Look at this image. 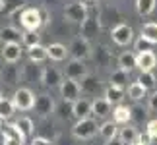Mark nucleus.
Returning a JSON list of instances; mask_svg holds the SVG:
<instances>
[{
	"mask_svg": "<svg viewBox=\"0 0 157 145\" xmlns=\"http://www.w3.org/2000/svg\"><path fill=\"white\" fill-rule=\"evenodd\" d=\"M99 126H97V120L95 118H82L78 120L76 126L72 128V134H74L78 139H91V137L97 134Z\"/></svg>",
	"mask_w": 157,
	"mask_h": 145,
	"instance_id": "obj_1",
	"label": "nucleus"
},
{
	"mask_svg": "<svg viewBox=\"0 0 157 145\" xmlns=\"http://www.w3.org/2000/svg\"><path fill=\"white\" fill-rule=\"evenodd\" d=\"M60 95H62L64 102H74L80 99L82 95V85L78 80H72V77H64L62 83H60Z\"/></svg>",
	"mask_w": 157,
	"mask_h": 145,
	"instance_id": "obj_2",
	"label": "nucleus"
},
{
	"mask_svg": "<svg viewBox=\"0 0 157 145\" xmlns=\"http://www.w3.org/2000/svg\"><path fill=\"white\" fill-rule=\"evenodd\" d=\"M20 21H21V25L25 27V29H29V31H37V29L43 25L45 17H43V14H41V10H37V8H27V10L21 12Z\"/></svg>",
	"mask_w": 157,
	"mask_h": 145,
	"instance_id": "obj_3",
	"label": "nucleus"
},
{
	"mask_svg": "<svg viewBox=\"0 0 157 145\" xmlns=\"http://www.w3.org/2000/svg\"><path fill=\"white\" fill-rule=\"evenodd\" d=\"M68 50L72 54V58H80V60H86L91 56V45H89V41L86 37H76L72 41V45L68 46Z\"/></svg>",
	"mask_w": 157,
	"mask_h": 145,
	"instance_id": "obj_4",
	"label": "nucleus"
},
{
	"mask_svg": "<svg viewBox=\"0 0 157 145\" xmlns=\"http://www.w3.org/2000/svg\"><path fill=\"white\" fill-rule=\"evenodd\" d=\"M64 17H66V20H70V21H76V23H83L89 17L87 16V6L83 4L82 0H78V2H74V4L66 6Z\"/></svg>",
	"mask_w": 157,
	"mask_h": 145,
	"instance_id": "obj_5",
	"label": "nucleus"
},
{
	"mask_svg": "<svg viewBox=\"0 0 157 145\" xmlns=\"http://www.w3.org/2000/svg\"><path fill=\"white\" fill-rule=\"evenodd\" d=\"M12 101H14L16 108H20V110H31L33 105H35V95L31 93V89L21 87V89H17L14 93Z\"/></svg>",
	"mask_w": 157,
	"mask_h": 145,
	"instance_id": "obj_6",
	"label": "nucleus"
},
{
	"mask_svg": "<svg viewBox=\"0 0 157 145\" xmlns=\"http://www.w3.org/2000/svg\"><path fill=\"white\" fill-rule=\"evenodd\" d=\"M91 114H93V101L86 99V97H80L78 101L72 102V116H76L78 120L89 118Z\"/></svg>",
	"mask_w": 157,
	"mask_h": 145,
	"instance_id": "obj_7",
	"label": "nucleus"
},
{
	"mask_svg": "<svg viewBox=\"0 0 157 145\" xmlns=\"http://www.w3.org/2000/svg\"><path fill=\"white\" fill-rule=\"evenodd\" d=\"M113 41L120 46H126L132 43V39H134V31H132L130 25H126V23H120V25H117L113 29Z\"/></svg>",
	"mask_w": 157,
	"mask_h": 145,
	"instance_id": "obj_8",
	"label": "nucleus"
},
{
	"mask_svg": "<svg viewBox=\"0 0 157 145\" xmlns=\"http://www.w3.org/2000/svg\"><path fill=\"white\" fill-rule=\"evenodd\" d=\"M87 74H89L87 66L83 64V60H80V58H72L70 62L66 64V77H72V80L80 81L82 77H86Z\"/></svg>",
	"mask_w": 157,
	"mask_h": 145,
	"instance_id": "obj_9",
	"label": "nucleus"
},
{
	"mask_svg": "<svg viewBox=\"0 0 157 145\" xmlns=\"http://www.w3.org/2000/svg\"><path fill=\"white\" fill-rule=\"evenodd\" d=\"M111 108H113V102L107 99V97H95L93 99V116L95 118H107L111 114Z\"/></svg>",
	"mask_w": 157,
	"mask_h": 145,
	"instance_id": "obj_10",
	"label": "nucleus"
},
{
	"mask_svg": "<svg viewBox=\"0 0 157 145\" xmlns=\"http://www.w3.org/2000/svg\"><path fill=\"white\" fill-rule=\"evenodd\" d=\"M33 108H35V112H37L39 116H47V114H51L54 110V101L49 95H37L35 97Z\"/></svg>",
	"mask_w": 157,
	"mask_h": 145,
	"instance_id": "obj_11",
	"label": "nucleus"
},
{
	"mask_svg": "<svg viewBox=\"0 0 157 145\" xmlns=\"http://www.w3.org/2000/svg\"><path fill=\"white\" fill-rule=\"evenodd\" d=\"M62 74L54 68V66H47V68H43V81L47 87H60V83H62Z\"/></svg>",
	"mask_w": 157,
	"mask_h": 145,
	"instance_id": "obj_12",
	"label": "nucleus"
},
{
	"mask_svg": "<svg viewBox=\"0 0 157 145\" xmlns=\"http://www.w3.org/2000/svg\"><path fill=\"white\" fill-rule=\"evenodd\" d=\"M2 58L8 64H16L21 58V46L20 43H6L2 48Z\"/></svg>",
	"mask_w": 157,
	"mask_h": 145,
	"instance_id": "obj_13",
	"label": "nucleus"
},
{
	"mask_svg": "<svg viewBox=\"0 0 157 145\" xmlns=\"http://www.w3.org/2000/svg\"><path fill=\"white\" fill-rule=\"evenodd\" d=\"M80 85H82V93H87V95H97L101 91V81L97 77H93L91 74H87L86 77L80 80Z\"/></svg>",
	"mask_w": 157,
	"mask_h": 145,
	"instance_id": "obj_14",
	"label": "nucleus"
},
{
	"mask_svg": "<svg viewBox=\"0 0 157 145\" xmlns=\"http://www.w3.org/2000/svg\"><path fill=\"white\" fill-rule=\"evenodd\" d=\"M157 66V58L151 50H144V52H138V68L142 72H149Z\"/></svg>",
	"mask_w": 157,
	"mask_h": 145,
	"instance_id": "obj_15",
	"label": "nucleus"
},
{
	"mask_svg": "<svg viewBox=\"0 0 157 145\" xmlns=\"http://www.w3.org/2000/svg\"><path fill=\"white\" fill-rule=\"evenodd\" d=\"M118 68H122L126 72H132L134 68H138V54L130 52V50H124L118 56Z\"/></svg>",
	"mask_w": 157,
	"mask_h": 145,
	"instance_id": "obj_16",
	"label": "nucleus"
},
{
	"mask_svg": "<svg viewBox=\"0 0 157 145\" xmlns=\"http://www.w3.org/2000/svg\"><path fill=\"white\" fill-rule=\"evenodd\" d=\"M113 118L117 124H126L128 120H132V108L124 105H117L113 108Z\"/></svg>",
	"mask_w": 157,
	"mask_h": 145,
	"instance_id": "obj_17",
	"label": "nucleus"
},
{
	"mask_svg": "<svg viewBox=\"0 0 157 145\" xmlns=\"http://www.w3.org/2000/svg\"><path fill=\"white\" fill-rule=\"evenodd\" d=\"M105 97L113 102V105H120V102H122V99H124V87L113 85V83H111V85L105 89Z\"/></svg>",
	"mask_w": 157,
	"mask_h": 145,
	"instance_id": "obj_18",
	"label": "nucleus"
},
{
	"mask_svg": "<svg viewBox=\"0 0 157 145\" xmlns=\"http://www.w3.org/2000/svg\"><path fill=\"white\" fill-rule=\"evenodd\" d=\"M47 58H49V46H43V45L29 46V60L31 62H43Z\"/></svg>",
	"mask_w": 157,
	"mask_h": 145,
	"instance_id": "obj_19",
	"label": "nucleus"
},
{
	"mask_svg": "<svg viewBox=\"0 0 157 145\" xmlns=\"http://www.w3.org/2000/svg\"><path fill=\"white\" fill-rule=\"evenodd\" d=\"M97 31H99V23H97V20H93V17H87V20L82 23V33H80V35L89 41L93 35H97Z\"/></svg>",
	"mask_w": 157,
	"mask_h": 145,
	"instance_id": "obj_20",
	"label": "nucleus"
},
{
	"mask_svg": "<svg viewBox=\"0 0 157 145\" xmlns=\"http://www.w3.org/2000/svg\"><path fill=\"white\" fill-rule=\"evenodd\" d=\"M21 39V33L17 31L16 27H4L0 29V41L6 45V43H20Z\"/></svg>",
	"mask_w": 157,
	"mask_h": 145,
	"instance_id": "obj_21",
	"label": "nucleus"
},
{
	"mask_svg": "<svg viewBox=\"0 0 157 145\" xmlns=\"http://www.w3.org/2000/svg\"><path fill=\"white\" fill-rule=\"evenodd\" d=\"M70 54V50L66 48L64 45H60V43H52L49 46V56L52 60H56V62H62V60H66V56Z\"/></svg>",
	"mask_w": 157,
	"mask_h": 145,
	"instance_id": "obj_22",
	"label": "nucleus"
},
{
	"mask_svg": "<svg viewBox=\"0 0 157 145\" xmlns=\"http://www.w3.org/2000/svg\"><path fill=\"white\" fill-rule=\"evenodd\" d=\"M118 137L122 139L124 145H136V139H138V132L134 126H126V128H120L118 132Z\"/></svg>",
	"mask_w": 157,
	"mask_h": 145,
	"instance_id": "obj_23",
	"label": "nucleus"
},
{
	"mask_svg": "<svg viewBox=\"0 0 157 145\" xmlns=\"http://www.w3.org/2000/svg\"><path fill=\"white\" fill-rule=\"evenodd\" d=\"M99 134H101V137H103L105 141L113 139V137H117V136H118L117 122H103V124L99 126Z\"/></svg>",
	"mask_w": 157,
	"mask_h": 145,
	"instance_id": "obj_24",
	"label": "nucleus"
},
{
	"mask_svg": "<svg viewBox=\"0 0 157 145\" xmlns=\"http://www.w3.org/2000/svg\"><path fill=\"white\" fill-rule=\"evenodd\" d=\"M20 70L16 68V66H4V70H2V81L6 83H16V81H20Z\"/></svg>",
	"mask_w": 157,
	"mask_h": 145,
	"instance_id": "obj_25",
	"label": "nucleus"
},
{
	"mask_svg": "<svg viewBox=\"0 0 157 145\" xmlns=\"http://www.w3.org/2000/svg\"><path fill=\"white\" fill-rule=\"evenodd\" d=\"M14 110H16V105H14V101L12 99H0V116H2L4 120H8L12 114H14Z\"/></svg>",
	"mask_w": 157,
	"mask_h": 145,
	"instance_id": "obj_26",
	"label": "nucleus"
},
{
	"mask_svg": "<svg viewBox=\"0 0 157 145\" xmlns=\"http://www.w3.org/2000/svg\"><path fill=\"white\" fill-rule=\"evenodd\" d=\"M136 10L140 16H149L155 10V0H136Z\"/></svg>",
	"mask_w": 157,
	"mask_h": 145,
	"instance_id": "obj_27",
	"label": "nucleus"
},
{
	"mask_svg": "<svg viewBox=\"0 0 157 145\" xmlns=\"http://www.w3.org/2000/svg\"><path fill=\"white\" fill-rule=\"evenodd\" d=\"M146 93H147V89L144 87L140 81H134V83H132V85L128 87V95H130L134 101H140V99H144V97H146Z\"/></svg>",
	"mask_w": 157,
	"mask_h": 145,
	"instance_id": "obj_28",
	"label": "nucleus"
},
{
	"mask_svg": "<svg viewBox=\"0 0 157 145\" xmlns=\"http://www.w3.org/2000/svg\"><path fill=\"white\" fill-rule=\"evenodd\" d=\"M128 74L130 72H126L122 68H118L117 72H113L111 74V83L113 85H120V87H124L126 85V81H128Z\"/></svg>",
	"mask_w": 157,
	"mask_h": 145,
	"instance_id": "obj_29",
	"label": "nucleus"
},
{
	"mask_svg": "<svg viewBox=\"0 0 157 145\" xmlns=\"http://www.w3.org/2000/svg\"><path fill=\"white\" fill-rule=\"evenodd\" d=\"M142 35H144V37H146L147 41H149V43H157V23H146V25H144L142 27Z\"/></svg>",
	"mask_w": 157,
	"mask_h": 145,
	"instance_id": "obj_30",
	"label": "nucleus"
},
{
	"mask_svg": "<svg viewBox=\"0 0 157 145\" xmlns=\"http://www.w3.org/2000/svg\"><path fill=\"white\" fill-rule=\"evenodd\" d=\"M2 132H4L6 137H16V139H21V141L25 139V136L21 134V130L17 128V124H4Z\"/></svg>",
	"mask_w": 157,
	"mask_h": 145,
	"instance_id": "obj_31",
	"label": "nucleus"
},
{
	"mask_svg": "<svg viewBox=\"0 0 157 145\" xmlns=\"http://www.w3.org/2000/svg\"><path fill=\"white\" fill-rule=\"evenodd\" d=\"M39 39H41V37H39L37 31H29V29H25V31L21 33V41H23V45H25L27 48L39 45Z\"/></svg>",
	"mask_w": 157,
	"mask_h": 145,
	"instance_id": "obj_32",
	"label": "nucleus"
},
{
	"mask_svg": "<svg viewBox=\"0 0 157 145\" xmlns=\"http://www.w3.org/2000/svg\"><path fill=\"white\" fill-rule=\"evenodd\" d=\"M17 128H20L21 130V134L23 136H31V132H33V122H31V118H27V116H21L20 120H17Z\"/></svg>",
	"mask_w": 157,
	"mask_h": 145,
	"instance_id": "obj_33",
	"label": "nucleus"
},
{
	"mask_svg": "<svg viewBox=\"0 0 157 145\" xmlns=\"http://www.w3.org/2000/svg\"><path fill=\"white\" fill-rule=\"evenodd\" d=\"M138 81H140L142 85L147 89V91H149V89H153V87H155V76L151 74V70H149V72H142V76L138 77Z\"/></svg>",
	"mask_w": 157,
	"mask_h": 145,
	"instance_id": "obj_34",
	"label": "nucleus"
},
{
	"mask_svg": "<svg viewBox=\"0 0 157 145\" xmlns=\"http://www.w3.org/2000/svg\"><path fill=\"white\" fill-rule=\"evenodd\" d=\"M153 43H149V41L144 37V35H140V39L136 41V50L138 52H144V50H149V46H151Z\"/></svg>",
	"mask_w": 157,
	"mask_h": 145,
	"instance_id": "obj_35",
	"label": "nucleus"
},
{
	"mask_svg": "<svg viewBox=\"0 0 157 145\" xmlns=\"http://www.w3.org/2000/svg\"><path fill=\"white\" fill-rule=\"evenodd\" d=\"M151 139H153V137L149 136V132L146 130V134H138L136 145H151Z\"/></svg>",
	"mask_w": 157,
	"mask_h": 145,
	"instance_id": "obj_36",
	"label": "nucleus"
},
{
	"mask_svg": "<svg viewBox=\"0 0 157 145\" xmlns=\"http://www.w3.org/2000/svg\"><path fill=\"white\" fill-rule=\"evenodd\" d=\"M147 108L151 112H157V91H153L151 95H149V99H147Z\"/></svg>",
	"mask_w": 157,
	"mask_h": 145,
	"instance_id": "obj_37",
	"label": "nucleus"
},
{
	"mask_svg": "<svg viewBox=\"0 0 157 145\" xmlns=\"http://www.w3.org/2000/svg\"><path fill=\"white\" fill-rule=\"evenodd\" d=\"M147 132L151 137H157V120H149L147 122Z\"/></svg>",
	"mask_w": 157,
	"mask_h": 145,
	"instance_id": "obj_38",
	"label": "nucleus"
},
{
	"mask_svg": "<svg viewBox=\"0 0 157 145\" xmlns=\"http://www.w3.org/2000/svg\"><path fill=\"white\" fill-rule=\"evenodd\" d=\"M4 145H23V141L16 139V137H6L4 136Z\"/></svg>",
	"mask_w": 157,
	"mask_h": 145,
	"instance_id": "obj_39",
	"label": "nucleus"
},
{
	"mask_svg": "<svg viewBox=\"0 0 157 145\" xmlns=\"http://www.w3.org/2000/svg\"><path fill=\"white\" fill-rule=\"evenodd\" d=\"M31 145H51V141H47L45 137H35L31 141Z\"/></svg>",
	"mask_w": 157,
	"mask_h": 145,
	"instance_id": "obj_40",
	"label": "nucleus"
},
{
	"mask_svg": "<svg viewBox=\"0 0 157 145\" xmlns=\"http://www.w3.org/2000/svg\"><path fill=\"white\" fill-rule=\"evenodd\" d=\"M105 145H124V143H122V139H120V137L117 136V137H113V139H109Z\"/></svg>",
	"mask_w": 157,
	"mask_h": 145,
	"instance_id": "obj_41",
	"label": "nucleus"
},
{
	"mask_svg": "<svg viewBox=\"0 0 157 145\" xmlns=\"http://www.w3.org/2000/svg\"><path fill=\"white\" fill-rule=\"evenodd\" d=\"M2 10H6V2H4V0H0V12H2Z\"/></svg>",
	"mask_w": 157,
	"mask_h": 145,
	"instance_id": "obj_42",
	"label": "nucleus"
},
{
	"mask_svg": "<svg viewBox=\"0 0 157 145\" xmlns=\"http://www.w3.org/2000/svg\"><path fill=\"white\" fill-rule=\"evenodd\" d=\"M82 2H83V4H86V6H89V4H93V2H95V0H82Z\"/></svg>",
	"mask_w": 157,
	"mask_h": 145,
	"instance_id": "obj_43",
	"label": "nucleus"
},
{
	"mask_svg": "<svg viewBox=\"0 0 157 145\" xmlns=\"http://www.w3.org/2000/svg\"><path fill=\"white\" fill-rule=\"evenodd\" d=\"M2 120H4V118H2V116H0V126H2Z\"/></svg>",
	"mask_w": 157,
	"mask_h": 145,
	"instance_id": "obj_44",
	"label": "nucleus"
},
{
	"mask_svg": "<svg viewBox=\"0 0 157 145\" xmlns=\"http://www.w3.org/2000/svg\"><path fill=\"white\" fill-rule=\"evenodd\" d=\"M0 99H2V91H0Z\"/></svg>",
	"mask_w": 157,
	"mask_h": 145,
	"instance_id": "obj_45",
	"label": "nucleus"
},
{
	"mask_svg": "<svg viewBox=\"0 0 157 145\" xmlns=\"http://www.w3.org/2000/svg\"><path fill=\"white\" fill-rule=\"evenodd\" d=\"M155 68H157V66H155Z\"/></svg>",
	"mask_w": 157,
	"mask_h": 145,
	"instance_id": "obj_46",
	"label": "nucleus"
}]
</instances>
